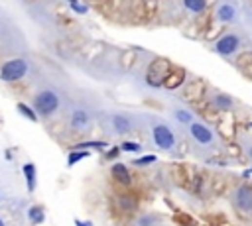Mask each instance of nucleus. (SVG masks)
Segmentation results:
<instances>
[{"label":"nucleus","mask_w":252,"mask_h":226,"mask_svg":"<svg viewBox=\"0 0 252 226\" xmlns=\"http://www.w3.org/2000/svg\"><path fill=\"white\" fill-rule=\"evenodd\" d=\"M30 71V63L24 57H14V59H6L0 65V81L4 83H16L20 79H24Z\"/></svg>","instance_id":"2"},{"label":"nucleus","mask_w":252,"mask_h":226,"mask_svg":"<svg viewBox=\"0 0 252 226\" xmlns=\"http://www.w3.org/2000/svg\"><path fill=\"white\" fill-rule=\"evenodd\" d=\"M28 220L32 224H41L45 220V210L43 207H30L28 209Z\"/></svg>","instance_id":"19"},{"label":"nucleus","mask_w":252,"mask_h":226,"mask_svg":"<svg viewBox=\"0 0 252 226\" xmlns=\"http://www.w3.org/2000/svg\"><path fill=\"white\" fill-rule=\"evenodd\" d=\"M22 173H24V179H26V187L28 191H36V185H38V175H36V165L34 163H24L22 167Z\"/></svg>","instance_id":"12"},{"label":"nucleus","mask_w":252,"mask_h":226,"mask_svg":"<svg viewBox=\"0 0 252 226\" xmlns=\"http://www.w3.org/2000/svg\"><path fill=\"white\" fill-rule=\"evenodd\" d=\"M170 69H172V63L168 59L156 57L152 63H150L148 71H146V83L150 87H162L166 77H168V73H170Z\"/></svg>","instance_id":"5"},{"label":"nucleus","mask_w":252,"mask_h":226,"mask_svg":"<svg viewBox=\"0 0 252 226\" xmlns=\"http://www.w3.org/2000/svg\"><path fill=\"white\" fill-rule=\"evenodd\" d=\"M111 173H113L115 181H118L120 185H130V173H128V169H126L124 163H115L111 167Z\"/></svg>","instance_id":"13"},{"label":"nucleus","mask_w":252,"mask_h":226,"mask_svg":"<svg viewBox=\"0 0 252 226\" xmlns=\"http://www.w3.org/2000/svg\"><path fill=\"white\" fill-rule=\"evenodd\" d=\"M187 130H189L191 140H193L197 146H201V148H213V146H215V142H217L215 132H213L205 122L193 120V122L187 126Z\"/></svg>","instance_id":"4"},{"label":"nucleus","mask_w":252,"mask_h":226,"mask_svg":"<svg viewBox=\"0 0 252 226\" xmlns=\"http://www.w3.org/2000/svg\"><path fill=\"white\" fill-rule=\"evenodd\" d=\"M215 18H217L221 24H233V22L236 20V8H234V4H231V2L219 4L217 12H215Z\"/></svg>","instance_id":"9"},{"label":"nucleus","mask_w":252,"mask_h":226,"mask_svg":"<svg viewBox=\"0 0 252 226\" xmlns=\"http://www.w3.org/2000/svg\"><path fill=\"white\" fill-rule=\"evenodd\" d=\"M75 226H93V222H85V220L75 218Z\"/></svg>","instance_id":"27"},{"label":"nucleus","mask_w":252,"mask_h":226,"mask_svg":"<svg viewBox=\"0 0 252 226\" xmlns=\"http://www.w3.org/2000/svg\"><path fill=\"white\" fill-rule=\"evenodd\" d=\"M244 150H246V154H248V157H250V161H252V142H246V146H244Z\"/></svg>","instance_id":"26"},{"label":"nucleus","mask_w":252,"mask_h":226,"mask_svg":"<svg viewBox=\"0 0 252 226\" xmlns=\"http://www.w3.org/2000/svg\"><path fill=\"white\" fill-rule=\"evenodd\" d=\"M156 222V218H152V216H142L140 218V226H152Z\"/></svg>","instance_id":"24"},{"label":"nucleus","mask_w":252,"mask_h":226,"mask_svg":"<svg viewBox=\"0 0 252 226\" xmlns=\"http://www.w3.org/2000/svg\"><path fill=\"white\" fill-rule=\"evenodd\" d=\"M211 104H213V108L227 112V110H233L234 108V99L229 97L227 93H221V90H217V93H213V97H211Z\"/></svg>","instance_id":"11"},{"label":"nucleus","mask_w":252,"mask_h":226,"mask_svg":"<svg viewBox=\"0 0 252 226\" xmlns=\"http://www.w3.org/2000/svg\"><path fill=\"white\" fill-rule=\"evenodd\" d=\"M109 144L103 142V140H87V142H79L75 148L79 150H105Z\"/></svg>","instance_id":"20"},{"label":"nucleus","mask_w":252,"mask_h":226,"mask_svg":"<svg viewBox=\"0 0 252 226\" xmlns=\"http://www.w3.org/2000/svg\"><path fill=\"white\" fill-rule=\"evenodd\" d=\"M240 45H242V37L234 32H227L215 41L213 50H215V53H219L223 57H231L240 50Z\"/></svg>","instance_id":"6"},{"label":"nucleus","mask_w":252,"mask_h":226,"mask_svg":"<svg viewBox=\"0 0 252 226\" xmlns=\"http://www.w3.org/2000/svg\"><path fill=\"white\" fill-rule=\"evenodd\" d=\"M120 150H122V152L138 154V152H142V146H140V144H136V142H122V144H120Z\"/></svg>","instance_id":"22"},{"label":"nucleus","mask_w":252,"mask_h":226,"mask_svg":"<svg viewBox=\"0 0 252 226\" xmlns=\"http://www.w3.org/2000/svg\"><path fill=\"white\" fill-rule=\"evenodd\" d=\"M174 118H175L179 124H183V126H189V124L195 120L193 112L187 110V108H175V110H174Z\"/></svg>","instance_id":"18"},{"label":"nucleus","mask_w":252,"mask_h":226,"mask_svg":"<svg viewBox=\"0 0 252 226\" xmlns=\"http://www.w3.org/2000/svg\"><path fill=\"white\" fill-rule=\"evenodd\" d=\"M111 126L118 136H126L132 130V122L126 114H113L111 116Z\"/></svg>","instance_id":"10"},{"label":"nucleus","mask_w":252,"mask_h":226,"mask_svg":"<svg viewBox=\"0 0 252 226\" xmlns=\"http://www.w3.org/2000/svg\"><path fill=\"white\" fill-rule=\"evenodd\" d=\"M69 126L75 130V132H83L91 126V116L85 108H75L69 116Z\"/></svg>","instance_id":"8"},{"label":"nucleus","mask_w":252,"mask_h":226,"mask_svg":"<svg viewBox=\"0 0 252 226\" xmlns=\"http://www.w3.org/2000/svg\"><path fill=\"white\" fill-rule=\"evenodd\" d=\"M120 152H122L120 148H113V150L107 154V157H109V159H115V157H118V156H120Z\"/></svg>","instance_id":"25"},{"label":"nucleus","mask_w":252,"mask_h":226,"mask_svg":"<svg viewBox=\"0 0 252 226\" xmlns=\"http://www.w3.org/2000/svg\"><path fill=\"white\" fill-rule=\"evenodd\" d=\"M152 140L154 144L162 150V152H174L177 146V138H175V132L164 124V122H156L152 124Z\"/></svg>","instance_id":"3"},{"label":"nucleus","mask_w":252,"mask_h":226,"mask_svg":"<svg viewBox=\"0 0 252 226\" xmlns=\"http://www.w3.org/2000/svg\"><path fill=\"white\" fill-rule=\"evenodd\" d=\"M233 205L242 214H252V187L242 183L233 193Z\"/></svg>","instance_id":"7"},{"label":"nucleus","mask_w":252,"mask_h":226,"mask_svg":"<svg viewBox=\"0 0 252 226\" xmlns=\"http://www.w3.org/2000/svg\"><path fill=\"white\" fill-rule=\"evenodd\" d=\"M0 226H6V224H4V220H2V218H0Z\"/></svg>","instance_id":"29"},{"label":"nucleus","mask_w":252,"mask_h":226,"mask_svg":"<svg viewBox=\"0 0 252 226\" xmlns=\"http://www.w3.org/2000/svg\"><path fill=\"white\" fill-rule=\"evenodd\" d=\"M183 8L191 14H203L207 10V0H181Z\"/></svg>","instance_id":"15"},{"label":"nucleus","mask_w":252,"mask_h":226,"mask_svg":"<svg viewBox=\"0 0 252 226\" xmlns=\"http://www.w3.org/2000/svg\"><path fill=\"white\" fill-rule=\"evenodd\" d=\"M89 156H91V152H89V150H79V148L71 150V152L67 154V167H73V165H77L79 161L87 159Z\"/></svg>","instance_id":"16"},{"label":"nucleus","mask_w":252,"mask_h":226,"mask_svg":"<svg viewBox=\"0 0 252 226\" xmlns=\"http://www.w3.org/2000/svg\"><path fill=\"white\" fill-rule=\"evenodd\" d=\"M32 106H34V110L38 112L39 118H49V116H54V114L59 110L61 99H59V95L56 93V90H52V88H41L39 93L34 97Z\"/></svg>","instance_id":"1"},{"label":"nucleus","mask_w":252,"mask_h":226,"mask_svg":"<svg viewBox=\"0 0 252 226\" xmlns=\"http://www.w3.org/2000/svg\"><path fill=\"white\" fill-rule=\"evenodd\" d=\"M67 2H69V4H75V2H79V0H67Z\"/></svg>","instance_id":"28"},{"label":"nucleus","mask_w":252,"mask_h":226,"mask_svg":"<svg viewBox=\"0 0 252 226\" xmlns=\"http://www.w3.org/2000/svg\"><path fill=\"white\" fill-rule=\"evenodd\" d=\"M158 159V156H154V154H150V156H142V157H136L132 163L134 165H138V167H144V165H150V163H154Z\"/></svg>","instance_id":"21"},{"label":"nucleus","mask_w":252,"mask_h":226,"mask_svg":"<svg viewBox=\"0 0 252 226\" xmlns=\"http://www.w3.org/2000/svg\"><path fill=\"white\" fill-rule=\"evenodd\" d=\"M77 14H87V6L85 4H81V2H75V4H69Z\"/></svg>","instance_id":"23"},{"label":"nucleus","mask_w":252,"mask_h":226,"mask_svg":"<svg viewBox=\"0 0 252 226\" xmlns=\"http://www.w3.org/2000/svg\"><path fill=\"white\" fill-rule=\"evenodd\" d=\"M0 32H2V24H0Z\"/></svg>","instance_id":"30"},{"label":"nucleus","mask_w":252,"mask_h":226,"mask_svg":"<svg viewBox=\"0 0 252 226\" xmlns=\"http://www.w3.org/2000/svg\"><path fill=\"white\" fill-rule=\"evenodd\" d=\"M183 77H185V75H183V71H181V69H174V67H172L162 87H166V88H177V87L181 85Z\"/></svg>","instance_id":"14"},{"label":"nucleus","mask_w":252,"mask_h":226,"mask_svg":"<svg viewBox=\"0 0 252 226\" xmlns=\"http://www.w3.org/2000/svg\"><path fill=\"white\" fill-rule=\"evenodd\" d=\"M16 108H18V112H20L26 120H30V122H39V116H38V112L34 110V106H30V104H26V103H18Z\"/></svg>","instance_id":"17"}]
</instances>
